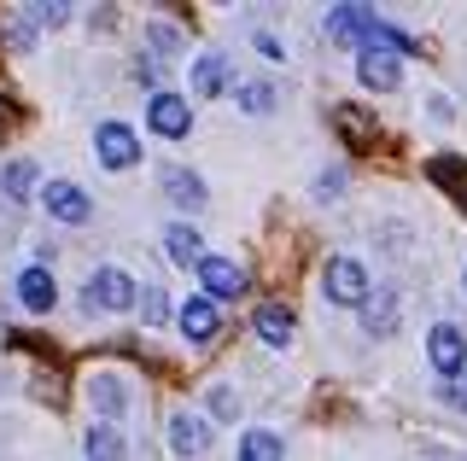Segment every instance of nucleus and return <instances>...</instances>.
<instances>
[{"label":"nucleus","instance_id":"nucleus-4","mask_svg":"<svg viewBox=\"0 0 467 461\" xmlns=\"http://www.w3.org/2000/svg\"><path fill=\"white\" fill-rule=\"evenodd\" d=\"M41 205H47V216L65 222V228H82L88 216H94V205H88V193L77 181H41Z\"/></svg>","mask_w":467,"mask_h":461},{"label":"nucleus","instance_id":"nucleus-19","mask_svg":"<svg viewBox=\"0 0 467 461\" xmlns=\"http://www.w3.org/2000/svg\"><path fill=\"white\" fill-rule=\"evenodd\" d=\"M281 456H286V444L275 438L269 426H252V432L240 438V461H281Z\"/></svg>","mask_w":467,"mask_h":461},{"label":"nucleus","instance_id":"nucleus-22","mask_svg":"<svg viewBox=\"0 0 467 461\" xmlns=\"http://www.w3.org/2000/svg\"><path fill=\"white\" fill-rule=\"evenodd\" d=\"M362 322H368V333H391V327H398V298L379 292L374 304H362Z\"/></svg>","mask_w":467,"mask_h":461},{"label":"nucleus","instance_id":"nucleus-18","mask_svg":"<svg viewBox=\"0 0 467 461\" xmlns=\"http://www.w3.org/2000/svg\"><path fill=\"white\" fill-rule=\"evenodd\" d=\"M368 18H374L368 6H327V18H321V30H327L333 41H357V30H362Z\"/></svg>","mask_w":467,"mask_h":461},{"label":"nucleus","instance_id":"nucleus-28","mask_svg":"<svg viewBox=\"0 0 467 461\" xmlns=\"http://www.w3.org/2000/svg\"><path fill=\"white\" fill-rule=\"evenodd\" d=\"M29 18H36V24H58V18H65V6H29Z\"/></svg>","mask_w":467,"mask_h":461},{"label":"nucleus","instance_id":"nucleus-9","mask_svg":"<svg viewBox=\"0 0 467 461\" xmlns=\"http://www.w3.org/2000/svg\"><path fill=\"white\" fill-rule=\"evenodd\" d=\"M216 327H223V315H216V304H211L204 292L182 304V333H187V344H211Z\"/></svg>","mask_w":467,"mask_h":461},{"label":"nucleus","instance_id":"nucleus-15","mask_svg":"<svg viewBox=\"0 0 467 461\" xmlns=\"http://www.w3.org/2000/svg\"><path fill=\"white\" fill-rule=\"evenodd\" d=\"M82 456L88 461H129V444H123V432H117V426H88Z\"/></svg>","mask_w":467,"mask_h":461},{"label":"nucleus","instance_id":"nucleus-6","mask_svg":"<svg viewBox=\"0 0 467 461\" xmlns=\"http://www.w3.org/2000/svg\"><path fill=\"white\" fill-rule=\"evenodd\" d=\"M199 281H204V298H211V304H223V298H240V292H245V269L234 263V257H211V251H204Z\"/></svg>","mask_w":467,"mask_h":461},{"label":"nucleus","instance_id":"nucleus-5","mask_svg":"<svg viewBox=\"0 0 467 461\" xmlns=\"http://www.w3.org/2000/svg\"><path fill=\"white\" fill-rule=\"evenodd\" d=\"M427 363L444 374V380H456V374L467 368V339H462V327H450V322L432 327V333H427Z\"/></svg>","mask_w":467,"mask_h":461},{"label":"nucleus","instance_id":"nucleus-13","mask_svg":"<svg viewBox=\"0 0 467 461\" xmlns=\"http://www.w3.org/2000/svg\"><path fill=\"white\" fill-rule=\"evenodd\" d=\"M427 176H432V181H438V187H444V193H450V199H456V205L467 210V164H462V158L438 152L432 164H427Z\"/></svg>","mask_w":467,"mask_h":461},{"label":"nucleus","instance_id":"nucleus-8","mask_svg":"<svg viewBox=\"0 0 467 461\" xmlns=\"http://www.w3.org/2000/svg\"><path fill=\"white\" fill-rule=\"evenodd\" d=\"M18 304H24L29 315H47V310L58 304V281H53L47 263H29L24 275H18Z\"/></svg>","mask_w":467,"mask_h":461},{"label":"nucleus","instance_id":"nucleus-3","mask_svg":"<svg viewBox=\"0 0 467 461\" xmlns=\"http://www.w3.org/2000/svg\"><path fill=\"white\" fill-rule=\"evenodd\" d=\"M140 298V286L123 275V269H94V275H88V310H111V315H123L129 304H135Z\"/></svg>","mask_w":467,"mask_h":461},{"label":"nucleus","instance_id":"nucleus-20","mask_svg":"<svg viewBox=\"0 0 467 461\" xmlns=\"http://www.w3.org/2000/svg\"><path fill=\"white\" fill-rule=\"evenodd\" d=\"M88 397H94V409L99 415H123V380H117V374H94V385H88Z\"/></svg>","mask_w":467,"mask_h":461},{"label":"nucleus","instance_id":"nucleus-7","mask_svg":"<svg viewBox=\"0 0 467 461\" xmlns=\"http://www.w3.org/2000/svg\"><path fill=\"white\" fill-rule=\"evenodd\" d=\"M146 123H152V135L182 140L187 128H193V111H187L182 94H152V106H146Z\"/></svg>","mask_w":467,"mask_h":461},{"label":"nucleus","instance_id":"nucleus-14","mask_svg":"<svg viewBox=\"0 0 467 461\" xmlns=\"http://www.w3.org/2000/svg\"><path fill=\"white\" fill-rule=\"evenodd\" d=\"M164 251H170V263H204V240L193 234V228H187V222H170L164 228Z\"/></svg>","mask_w":467,"mask_h":461},{"label":"nucleus","instance_id":"nucleus-11","mask_svg":"<svg viewBox=\"0 0 467 461\" xmlns=\"http://www.w3.org/2000/svg\"><path fill=\"white\" fill-rule=\"evenodd\" d=\"M333 128L345 135V147H350V152H368L374 140H379V128H374L368 118H362L357 106H333Z\"/></svg>","mask_w":467,"mask_h":461},{"label":"nucleus","instance_id":"nucleus-24","mask_svg":"<svg viewBox=\"0 0 467 461\" xmlns=\"http://www.w3.org/2000/svg\"><path fill=\"white\" fill-rule=\"evenodd\" d=\"M29 187H36V164H29V158H18V164L6 169V193L24 205V199H29Z\"/></svg>","mask_w":467,"mask_h":461},{"label":"nucleus","instance_id":"nucleus-10","mask_svg":"<svg viewBox=\"0 0 467 461\" xmlns=\"http://www.w3.org/2000/svg\"><path fill=\"white\" fill-rule=\"evenodd\" d=\"M357 82H362V88H374V94H391L403 82V59H391V53H362Z\"/></svg>","mask_w":467,"mask_h":461},{"label":"nucleus","instance_id":"nucleus-2","mask_svg":"<svg viewBox=\"0 0 467 461\" xmlns=\"http://www.w3.org/2000/svg\"><path fill=\"white\" fill-rule=\"evenodd\" d=\"M94 158L106 169H129V164H140V135L129 123H99L94 128Z\"/></svg>","mask_w":467,"mask_h":461},{"label":"nucleus","instance_id":"nucleus-25","mask_svg":"<svg viewBox=\"0 0 467 461\" xmlns=\"http://www.w3.org/2000/svg\"><path fill=\"white\" fill-rule=\"evenodd\" d=\"M140 315H146V322H170V304H164V292H158V286H146V292H140Z\"/></svg>","mask_w":467,"mask_h":461},{"label":"nucleus","instance_id":"nucleus-16","mask_svg":"<svg viewBox=\"0 0 467 461\" xmlns=\"http://www.w3.org/2000/svg\"><path fill=\"white\" fill-rule=\"evenodd\" d=\"M252 327H257L263 344H275V351H281V344H292V310H281V304H263V310L252 315Z\"/></svg>","mask_w":467,"mask_h":461},{"label":"nucleus","instance_id":"nucleus-21","mask_svg":"<svg viewBox=\"0 0 467 461\" xmlns=\"http://www.w3.org/2000/svg\"><path fill=\"white\" fill-rule=\"evenodd\" d=\"M164 193L182 199V205H204V181L187 176V169H164Z\"/></svg>","mask_w":467,"mask_h":461},{"label":"nucleus","instance_id":"nucleus-27","mask_svg":"<svg viewBox=\"0 0 467 461\" xmlns=\"http://www.w3.org/2000/svg\"><path fill=\"white\" fill-rule=\"evenodd\" d=\"M438 392H444V403H450V409H467V385H462V380H444Z\"/></svg>","mask_w":467,"mask_h":461},{"label":"nucleus","instance_id":"nucleus-30","mask_svg":"<svg viewBox=\"0 0 467 461\" xmlns=\"http://www.w3.org/2000/svg\"><path fill=\"white\" fill-rule=\"evenodd\" d=\"M462 286H467V275H462Z\"/></svg>","mask_w":467,"mask_h":461},{"label":"nucleus","instance_id":"nucleus-1","mask_svg":"<svg viewBox=\"0 0 467 461\" xmlns=\"http://www.w3.org/2000/svg\"><path fill=\"white\" fill-rule=\"evenodd\" d=\"M321 292L339 310H362L368 304V269H362L357 257H333V263L321 269Z\"/></svg>","mask_w":467,"mask_h":461},{"label":"nucleus","instance_id":"nucleus-17","mask_svg":"<svg viewBox=\"0 0 467 461\" xmlns=\"http://www.w3.org/2000/svg\"><path fill=\"white\" fill-rule=\"evenodd\" d=\"M193 88H199V99L228 94V59H223V53H204V59L193 65Z\"/></svg>","mask_w":467,"mask_h":461},{"label":"nucleus","instance_id":"nucleus-29","mask_svg":"<svg viewBox=\"0 0 467 461\" xmlns=\"http://www.w3.org/2000/svg\"><path fill=\"white\" fill-rule=\"evenodd\" d=\"M135 82H146V88H152V82H158V65H152V59H140V65H135Z\"/></svg>","mask_w":467,"mask_h":461},{"label":"nucleus","instance_id":"nucleus-23","mask_svg":"<svg viewBox=\"0 0 467 461\" xmlns=\"http://www.w3.org/2000/svg\"><path fill=\"white\" fill-rule=\"evenodd\" d=\"M234 99H240L252 118H269V111H275V88H269V82H240V88H234Z\"/></svg>","mask_w":467,"mask_h":461},{"label":"nucleus","instance_id":"nucleus-12","mask_svg":"<svg viewBox=\"0 0 467 461\" xmlns=\"http://www.w3.org/2000/svg\"><path fill=\"white\" fill-rule=\"evenodd\" d=\"M170 444H175V456H204V450H211V426H204L199 415H175V421H170Z\"/></svg>","mask_w":467,"mask_h":461},{"label":"nucleus","instance_id":"nucleus-26","mask_svg":"<svg viewBox=\"0 0 467 461\" xmlns=\"http://www.w3.org/2000/svg\"><path fill=\"white\" fill-rule=\"evenodd\" d=\"M211 415H223V421H234V415H240V397H234L228 385H216V392H211Z\"/></svg>","mask_w":467,"mask_h":461}]
</instances>
